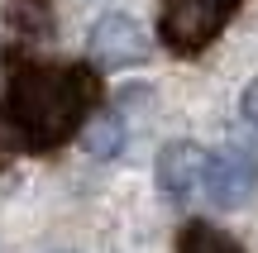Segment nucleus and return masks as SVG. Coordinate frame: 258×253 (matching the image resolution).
<instances>
[{"label":"nucleus","instance_id":"1","mask_svg":"<svg viewBox=\"0 0 258 253\" xmlns=\"http://www.w3.org/2000/svg\"><path fill=\"white\" fill-rule=\"evenodd\" d=\"M96 101L101 72L91 62H19L0 96V124L15 134V143L48 153L82 134Z\"/></svg>","mask_w":258,"mask_h":253},{"label":"nucleus","instance_id":"2","mask_svg":"<svg viewBox=\"0 0 258 253\" xmlns=\"http://www.w3.org/2000/svg\"><path fill=\"white\" fill-rule=\"evenodd\" d=\"M244 0H163L158 10V38L172 48L177 57H191L220 38L230 15Z\"/></svg>","mask_w":258,"mask_h":253},{"label":"nucleus","instance_id":"3","mask_svg":"<svg viewBox=\"0 0 258 253\" xmlns=\"http://www.w3.org/2000/svg\"><path fill=\"white\" fill-rule=\"evenodd\" d=\"M148 29L139 24L124 10H110L91 24V38H86V62L96 72H124V67H139L148 57Z\"/></svg>","mask_w":258,"mask_h":253},{"label":"nucleus","instance_id":"4","mask_svg":"<svg viewBox=\"0 0 258 253\" xmlns=\"http://www.w3.org/2000/svg\"><path fill=\"white\" fill-rule=\"evenodd\" d=\"M206 196H211L215 210H234L258 191V162L239 148H225V153H211V167H206Z\"/></svg>","mask_w":258,"mask_h":253},{"label":"nucleus","instance_id":"5","mask_svg":"<svg viewBox=\"0 0 258 253\" xmlns=\"http://www.w3.org/2000/svg\"><path fill=\"white\" fill-rule=\"evenodd\" d=\"M206 167H211V153L191 139H177L158 153V187H163L167 201H191V191L206 182Z\"/></svg>","mask_w":258,"mask_h":253},{"label":"nucleus","instance_id":"6","mask_svg":"<svg viewBox=\"0 0 258 253\" xmlns=\"http://www.w3.org/2000/svg\"><path fill=\"white\" fill-rule=\"evenodd\" d=\"M77 139H82V148L91 153V158H115V153L124 148V120L115 110H96L91 120L82 124V134H77Z\"/></svg>","mask_w":258,"mask_h":253},{"label":"nucleus","instance_id":"7","mask_svg":"<svg viewBox=\"0 0 258 253\" xmlns=\"http://www.w3.org/2000/svg\"><path fill=\"white\" fill-rule=\"evenodd\" d=\"M5 24L24 38H53V0H5Z\"/></svg>","mask_w":258,"mask_h":253},{"label":"nucleus","instance_id":"8","mask_svg":"<svg viewBox=\"0 0 258 253\" xmlns=\"http://www.w3.org/2000/svg\"><path fill=\"white\" fill-rule=\"evenodd\" d=\"M177 253H239V244H234L225 229L206 225V220H191V225L182 229V239H177Z\"/></svg>","mask_w":258,"mask_h":253},{"label":"nucleus","instance_id":"9","mask_svg":"<svg viewBox=\"0 0 258 253\" xmlns=\"http://www.w3.org/2000/svg\"><path fill=\"white\" fill-rule=\"evenodd\" d=\"M239 110H244V120H249L253 129H258V76H253L249 86H244V96H239Z\"/></svg>","mask_w":258,"mask_h":253}]
</instances>
